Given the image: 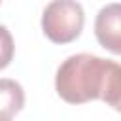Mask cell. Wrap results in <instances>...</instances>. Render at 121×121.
Segmentation results:
<instances>
[{"label":"cell","mask_w":121,"mask_h":121,"mask_svg":"<svg viewBox=\"0 0 121 121\" xmlns=\"http://www.w3.org/2000/svg\"><path fill=\"white\" fill-rule=\"evenodd\" d=\"M85 23V13L79 2L76 0H53L45 6L42 15L43 34L55 43L74 42Z\"/></svg>","instance_id":"2"},{"label":"cell","mask_w":121,"mask_h":121,"mask_svg":"<svg viewBox=\"0 0 121 121\" xmlns=\"http://www.w3.org/2000/svg\"><path fill=\"white\" fill-rule=\"evenodd\" d=\"M100 100H104L115 112H121V64L108 60L100 89Z\"/></svg>","instance_id":"5"},{"label":"cell","mask_w":121,"mask_h":121,"mask_svg":"<svg viewBox=\"0 0 121 121\" xmlns=\"http://www.w3.org/2000/svg\"><path fill=\"white\" fill-rule=\"evenodd\" d=\"M95 34L104 49L121 55V4H108L98 11Z\"/></svg>","instance_id":"3"},{"label":"cell","mask_w":121,"mask_h":121,"mask_svg":"<svg viewBox=\"0 0 121 121\" xmlns=\"http://www.w3.org/2000/svg\"><path fill=\"white\" fill-rule=\"evenodd\" d=\"M0 2H2V0H0Z\"/></svg>","instance_id":"7"},{"label":"cell","mask_w":121,"mask_h":121,"mask_svg":"<svg viewBox=\"0 0 121 121\" xmlns=\"http://www.w3.org/2000/svg\"><path fill=\"white\" fill-rule=\"evenodd\" d=\"M25 106V91L15 79H0V121L15 117Z\"/></svg>","instance_id":"4"},{"label":"cell","mask_w":121,"mask_h":121,"mask_svg":"<svg viewBox=\"0 0 121 121\" xmlns=\"http://www.w3.org/2000/svg\"><path fill=\"white\" fill-rule=\"evenodd\" d=\"M13 49H15V45H13V38H11L9 30L4 25H0V70L11 62Z\"/></svg>","instance_id":"6"},{"label":"cell","mask_w":121,"mask_h":121,"mask_svg":"<svg viewBox=\"0 0 121 121\" xmlns=\"http://www.w3.org/2000/svg\"><path fill=\"white\" fill-rule=\"evenodd\" d=\"M108 59H100L89 53H78L68 57L57 70L55 89L59 96L68 104H83L100 98L104 72Z\"/></svg>","instance_id":"1"}]
</instances>
